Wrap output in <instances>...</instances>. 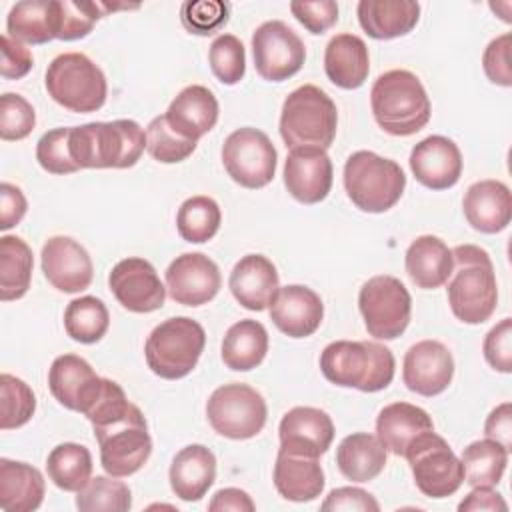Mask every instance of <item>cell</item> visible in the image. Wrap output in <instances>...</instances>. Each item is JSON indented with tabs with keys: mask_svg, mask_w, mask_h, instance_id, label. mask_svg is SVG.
<instances>
[{
	"mask_svg": "<svg viewBox=\"0 0 512 512\" xmlns=\"http://www.w3.org/2000/svg\"><path fill=\"white\" fill-rule=\"evenodd\" d=\"M450 252L452 272L446 280L450 310L464 324H482L498 304V284L490 254L474 244H460Z\"/></svg>",
	"mask_w": 512,
	"mask_h": 512,
	"instance_id": "1",
	"label": "cell"
},
{
	"mask_svg": "<svg viewBox=\"0 0 512 512\" xmlns=\"http://www.w3.org/2000/svg\"><path fill=\"white\" fill-rule=\"evenodd\" d=\"M70 156L82 168H130L144 148L146 132L136 120L88 122L70 128Z\"/></svg>",
	"mask_w": 512,
	"mask_h": 512,
	"instance_id": "2",
	"label": "cell"
},
{
	"mask_svg": "<svg viewBox=\"0 0 512 512\" xmlns=\"http://www.w3.org/2000/svg\"><path fill=\"white\" fill-rule=\"evenodd\" d=\"M370 106L376 124L392 136L420 132L432 114L430 98L420 78L402 68L388 70L374 80Z\"/></svg>",
	"mask_w": 512,
	"mask_h": 512,
	"instance_id": "3",
	"label": "cell"
},
{
	"mask_svg": "<svg viewBox=\"0 0 512 512\" xmlns=\"http://www.w3.org/2000/svg\"><path fill=\"white\" fill-rule=\"evenodd\" d=\"M394 368L392 350L374 340H336L320 354V370L328 382L360 392L384 390Z\"/></svg>",
	"mask_w": 512,
	"mask_h": 512,
	"instance_id": "4",
	"label": "cell"
},
{
	"mask_svg": "<svg viewBox=\"0 0 512 512\" xmlns=\"http://www.w3.org/2000/svg\"><path fill=\"white\" fill-rule=\"evenodd\" d=\"M338 110L332 98L314 84L292 90L280 112V136L292 148H330L336 138Z\"/></svg>",
	"mask_w": 512,
	"mask_h": 512,
	"instance_id": "5",
	"label": "cell"
},
{
	"mask_svg": "<svg viewBox=\"0 0 512 512\" xmlns=\"http://www.w3.org/2000/svg\"><path fill=\"white\" fill-rule=\"evenodd\" d=\"M344 188L356 208L380 214L402 198L406 176L394 160L370 150H358L344 164Z\"/></svg>",
	"mask_w": 512,
	"mask_h": 512,
	"instance_id": "6",
	"label": "cell"
},
{
	"mask_svg": "<svg viewBox=\"0 0 512 512\" xmlns=\"http://www.w3.org/2000/svg\"><path fill=\"white\" fill-rule=\"evenodd\" d=\"M92 428L100 446V464L110 476L126 478L138 472L152 454L146 418L132 402L124 412Z\"/></svg>",
	"mask_w": 512,
	"mask_h": 512,
	"instance_id": "7",
	"label": "cell"
},
{
	"mask_svg": "<svg viewBox=\"0 0 512 512\" xmlns=\"http://www.w3.org/2000/svg\"><path fill=\"white\" fill-rule=\"evenodd\" d=\"M44 84L56 104L78 114L100 110L108 94L104 72L82 52L58 54L46 68Z\"/></svg>",
	"mask_w": 512,
	"mask_h": 512,
	"instance_id": "8",
	"label": "cell"
},
{
	"mask_svg": "<svg viewBox=\"0 0 512 512\" xmlns=\"http://www.w3.org/2000/svg\"><path fill=\"white\" fill-rule=\"evenodd\" d=\"M204 346V328L188 316H176L160 322L150 332L144 344V356L148 368L156 376L178 380L196 368Z\"/></svg>",
	"mask_w": 512,
	"mask_h": 512,
	"instance_id": "9",
	"label": "cell"
},
{
	"mask_svg": "<svg viewBox=\"0 0 512 512\" xmlns=\"http://www.w3.org/2000/svg\"><path fill=\"white\" fill-rule=\"evenodd\" d=\"M214 432L230 440H248L262 432L268 416L266 400L248 384L232 382L216 388L206 402Z\"/></svg>",
	"mask_w": 512,
	"mask_h": 512,
	"instance_id": "10",
	"label": "cell"
},
{
	"mask_svg": "<svg viewBox=\"0 0 512 512\" xmlns=\"http://www.w3.org/2000/svg\"><path fill=\"white\" fill-rule=\"evenodd\" d=\"M418 490L428 498L452 496L464 482L460 458L434 430L420 434L404 452Z\"/></svg>",
	"mask_w": 512,
	"mask_h": 512,
	"instance_id": "11",
	"label": "cell"
},
{
	"mask_svg": "<svg viewBox=\"0 0 512 512\" xmlns=\"http://www.w3.org/2000/svg\"><path fill=\"white\" fill-rule=\"evenodd\" d=\"M358 308L370 336L394 340L402 336L410 324L412 298L398 278L380 274L360 288Z\"/></svg>",
	"mask_w": 512,
	"mask_h": 512,
	"instance_id": "12",
	"label": "cell"
},
{
	"mask_svg": "<svg viewBox=\"0 0 512 512\" xmlns=\"http://www.w3.org/2000/svg\"><path fill=\"white\" fill-rule=\"evenodd\" d=\"M222 164L236 184L258 190L272 182L278 154L272 140L262 130L244 126L224 140Z\"/></svg>",
	"mask_w": 512,
	"mask_h": 512,
	"instance_id": "13",
	"label": "cell"
},
{
	"mask_svg": "<svg viewBox=\"0 0 512 512\" xmlns=\"http://www.w3.org/2000/svg\"><path fill=\"white\" fill-rule=\"evenodd\" d=\"M256 72L268 82H282L300 72L306 60L302 38L282 20H268L252 34Z\"/></svg>",
	"mask_w": 512,
	"mask_h": 512,
	"instance_id": "14",
	"label": "cell"
},
{
	"mask_svg": "<svg viewBox=\"0 0 512 512\" xmlns=\"http://www.w3.org/2000/svg\"><path fill=\"white\" fill-rule=\"evenodd\" d=\"M108 286L122 308L136 314H148L164 306L166 286L154 266L138 256L120 260L108 276Z\"/></svg>",
	"mask_w": 512,
	"mask_h": 512,
	"instance_id": "15",
	"label": "cell"
},
{
	"mask_svg": "<svg viewBox=\"0 0 512 512\" xmlns=\"http://www.w3.org/2000/svg\"><path fill=\"white\" fill-rule=\"evenodd\" d=\"M222 278L214 260L202 252L176 256L166 270V292L182 306L208 304L220 290Z\"/></svg>",
	"mask_w": 512,
	"mask_h": 512,
	"instance_id": "16",
	"label": "cell"
},
{
	"mask_svg": "<svg viewBox=\"0 0 512 512\" xmlns=\"http://www.w3.org/2000/svg\"><path fill=\"white\" fill-rule=\"evenodd\" d=\"M454 376V358L438 340H420L408 348L402 362V380L420 396L442 394Z\"/></svg>",
	"mask_w": 512,
	"mask_h": 512,
	"instance_id": "17",
	"label": "cell"
},
{
	"mask_svg": "<svg viewBox=\"0 0 512 512\" xmlns=\"http://www.w3.org/2000/svg\"><path fill=\"white\" fill-rule=\"evenodd\" d=\"M42 272L60 292L76 294L90 286L94 266L88 250L70 236H52L42 246Z\"/></svg>",
	"mask_w": 512,
	"mask_h": 512,
	"instance_id": "18",
	"label": "cell"
},
{
	"mask_svg": "<svg viewBox=\"0 0 512 512\" xmlns=\"http://www.w3.org/2000/svg\"><path fill=\"white\" fill-rule=\"evenodd\" d=\"M280 450L286 454L320 458L334 440L332 418L314 406H294L278 426Z\"/></svg>",
	"mask_w": 512,
	"mask_h": 512,
	"instance_id": "19",
	"label": "cell"
},
{
	"mask_svg": "<svg viewBox=\"0 0 512 512\" xmlns=\"http://www.w3.org/2000/svg\"><path fill=\"white\" fill-rule=\"evenodd\" d=\"M332 160L322 148H292L284 162V186L302 204L322 202L332 188Z\"/></svg>",
	"mask_w": 512,
	"mask_h": 512,
	"instance_id": "20",
	"label": "cell"
},
{
	"mask_svg": "<svg viewBox=\"0 0 512 512\" xmlns=\"http://www.w3.org/2000/svg\"><path fill=\"white\" fill-rule=\"evenodd\" d=\"M102 380L92 366L76 354H62L54 358L48 370V388L52 396L68 410L82 412L94 404L102 390Z\"/></svg>",
	"mask_w": 512,
	"mask_h": 512,
	"instance_id": "21",
	"label": "cell"
},
{
	"mask_svg": "<svg viewBox=\"0 0 512 512\" xmlns=\"http://www.w3.org/2000/svg\"><path fill=\"white\" fill-rule=\"evenodd\" d=\"M414 178L430 190L452 188L462 174V154L454 140L434 134L420 140L410 152Z\"/></svg>",
	"mask_w": 512,
	"mask_h": 512,
	"instance_id": "22",
	"label": "cell"
},
{
	"mask_svg": "<svg viewBox=\"0 0 512 512\" xmlns=\"http://www.w3.org/2000/svg\"><path fill=\"white\" fill-rule=\"evenodd\" d=\"M324 318V304L320 296L302 284H288L278 288L270 304V320L290 338L312 336Z\"/></svg>",
	"mask_w": 512,
	"mask_h": 512,
	"instance_id": "23",
	"label": "cell"
},
{
	"mask_svg": "<svg viewBox=\"0 0 512 512\" xmlns=\"http://www.w3.org/2000/svg\"><path fill=\"white\" fill-rule=\"evenodd\" d=\"M228 286L238 304L246 310L262 312L270 308L280 282L276 266L266 256L246 254L234 264Z\"/></svg>",
	"mask_w": 512,
	"mask_h": 512,
	"instance_id": "24",
	"label": "cell"
},
{
	"mask_svg": "<svg viewBox=\"0 0 512 512\" xmlns=\"http://www.w3.org/2000/svg\"><path fill=\"white\" fill-rule=\"evenodd\" d=\"M462 210L468 224L482 234L502 232L512 218V194L500 180H480L468 186Z\"/></svg>",
	"mask_w": 512,
	"mask_h": 512,
	"instance_id": "25",
	"label": "cell"
},
{
	"mask_svg": "<svg viewBox=\"0 0 512 512\" xmlns=\"http://www.w3.org/2000/svg\"><path fill=\"white\" fill-rule=\"evenodd\" d=\"M164 116L178 134L198 142L218 122V100L210 88L192 84L178 92Z\"/></svg>",
	"mask_w": 512,
	"mask_h": 512,
	"instance_id": "26",
	"label": "cell"
},
{
	"mask_svg": "<svg viewBox=\"0 0 512 512\" xmlns=\"http://www.w3.org/2000/svg\"><path fill=\"white\" fill-rule=\"evenodd\" d=\"M170 488L184 502L200 500L216 480V456L202 444L184 446L170 464Z\"/></svg>",
	"mask_w": 512,
	"mask_h": 512,
	"instance_id": "27",
	"label": "cell"
},
{
	"mask_svg": "<svg viewBox=\"0 0 512 512\" xmlns=\"http://www.w3.org/2000/svg\"><path fill=\"white\" fill-rule=\"evenodd\" d=\"M358 22L374 40H392L414 30L420 18V4L414 0H360Z\"/></svg>",
	"mask_w": 512,
	"mask_h": 512,
	"instance_id": "28",
	"label": "cell"
},
{
	"mask_svg": "<svg viewBox=\"0 0 512 512\" xmlns=\"http://www.w3.org/2000/svg\"><path fill=\"white\" fill-rule=\"evenodd\" d=\"M324 70L334 86L344 90L360 88L370 72L366 42L356 34H336L326 44Z\"/></svg>",
	"mask_w": 512,
	"mask_h": 512,
	"instance_id": "29",
	"label": "cell"
},
{
	"mask_svg": "<svg viewBox=\"0 0 512 512\" xmlns=\"http://www.w3.org/2000/svg\"><path fill=\"white\" fill-rule=\"evenodd\" d=\"M434 430L432 418L420 406L408 402H392L384 406L376 418V436L386 452L404 456L406 448L424 432Z\"/></svg>",
	"mask_w": 512,
	"mask_h": 512,
	"instance_id": "30",
	"label": "cell"
},
{
	"mask_svg": "<svg viewBox=\"0 0 512 512\" xmlns=\"http://www.w3.org/2000/svg\"><path fill=\"white\" fill-rule=\"evenodd\" d=\"M274 486L278 494L290 502H310L324 490V470L318 458L278 452Z\"/></svg>",
	"mask_w": 512,
	"mask_h": 512,
	"instance_id": "31",
	"label": "cell"
},
{
	"mask_svg": "<svg viewBox=\"0 0 512 512\" xmlns=\"http://www.w3.org/2000/svg\"><path fill=\"white\" fill-rule=\"evenodd\" d=\"M44 476L26 462L0 458V506L6 512H32L44 500Z\"/></svg>",
	"mask_w": 512,
	"mask_h": 512,
	"instance_id": "32",
	"label": "cell"
},
{
	"mask_svg": "<svg viewBox=\"0 0 512 512\" xmlns=\"http://www.w3.org/2000/svg\"><path fill=\"white\" fill-rule=\"evenodd\" d=\"M404 264L410 280L418 288L434 290L446 284L452 272V252L438 236L424 234L408 246Z\"/></svg>",
	"mask_w": 512,
	"mask_h": 512,
	"instance_id": "33",
	"label": "cell"
},
{
	"mask_svg": "<svg viewBox=\"0 0 512 512\" xmlns=\"http://www.w3.org/2000/svg\"><path fill=\"white\" fill-rule=\"evenodd\" d=\"M336 464L342 476L352 482H370L386 466V448L378 436L354 432L336 448Z\"/></svg>",
	"mask_w": 512,
	"mask_h": 512,
	"instance_id": "34",
	"label": "cell"
},
{
	"mask_svg": "<svg viewBox=\"0 0 512 512\" xmlns=\"http://www.w3.org/2000/svg\"><path fill=\"white\" fill-rule=\"evenodd\" d=\"M268 352V332L258 320L232 324L222 340V360L230 370L248 372L262 364Z\"/></svg>",
	"mask_w": 512,
	"mask_h": 512,
	"instance_id": "35",
	"label": "cell"
},
{
	"mask_svg": "<svg viewBox=\"0 0 512 512\" xmlns=\"http://www.w3.org/2000/svg\"><path fill=\"white\" fill-rule=\"evenodd\" d=\"M32 250L18 236L0 238V300L10 302L22 298L32 280Z\"/></svg>",
	"mask_w": 512,
	"mask_h": 512,
	"instance_id": "36",
	"label": "cell"
},
{
	"mask_svg": "<svg viewBox=\"0 0 512 512\" xmlns=\"http://www.w3.org/2000/svg\"><path fill=\"white\" fill-rule=\"evenodd\" d=\"M462 468H464V482L472 488H494L506 470L508 464V450L490 440H476L462 450Z\"/></svg>",
	"mask_w": 512,
	"mask_h": 512,
	"instance_id": "37",
	"label": "cell"
},
{
	"mask_svg": "<svg viewBox=\"0 0 512 512\" xmlns=\"http://www.w3.org/2000/svg\"><path fill=\"white\" fill-rule=\"evenodd\" d=\"M46 472L60 490L78 492L92 478V454L76 442L58 444L46 458Z\"/></svg>",
	"mask_w": 512,
	"mask_h": 512,
	"instance_id": "38",
	"label": "cell"
},
{
	"mask_svg": "<svg viewBox=\"0 0 512 512\" xmlns=\"http://www.w3.org/2000/svg\"><path fill=\"white\" fill-rule=\"evenodd\" d=\"M126 6H110L104 2H72V0H50L52 30L54 38L70 42L90 34L94 24L110 10Z\"/></svg>",
	"mask_w": 512,
	"mask_h": 512,
	"instance_id": "39",
	"label": "cell"
},
{
	"mask_svg": "<svg viewBox=\"0 0 512 512\" xmlns=\"http://www.w3.org/2000/svg\"><path fill=\"white\" fill-rule=\"evenodd\" d=\"M6 34L26 44H46L54 40L50 0H26L10 8Z\"/></svg>",
	"mask_w": 512,
	"mask_h": 512,
	"instance_id": "40",
	"label": "cell"
},
{
	"mask_svg": "<svg viewBox=\"0 0 512 512\" xmlns=\"http://www.w3.org/2000/svg\"><path fill=\"white\" fill-rule=\"evenodd\" d=\"M110 314L106 304L96 296H80L64 310V330L80 344H94L108 332Z\"/></svg>",
	"mask_w": 512,
	"mask_h": 512,
	"instance_id": "41",
	"label": "cell"
},
{
	"mask_svg": "<svg viewBox=\"0 0 512 512\" xmlns=\"http://www.w3.org/2000/svg\"><path fill=\"white\" fill-rule=\"evenodd\" d=\"M222 222L220 206L210 196H192L184 200L176 214V228L182 240L192 244L208 242L216 236Z\"/></svg>",
	"mask_w": 512,
	"mask_h": 512,
	"instance_id": "42",
	"label": "cell"
},
{
	"mask_svg": "<svg viewBox=\"0 0 512 512\" xmlns=\"http://www.w3.org/2000/svg\"><path fill=\"white\" fill-rule=\"evenodd\" d=\"M76 494V508L82 512H126L132 508V492L128 484L110 474L90 478Z\"/></svg>",
	"mask_w": 512,
	"mask_h": 512,
	"instance_id": "43",
	"label": "cell"
},
{
	"mask_svg": "<svg viewBox=\"0 0 512 512\" xmlns=\"http://www.w3.org/2000/svg\"><path fill=\"white\" fill-rule=\"evenodd\" d=\"M34 412L36 396L32 388L24 380L4 372L0 376V428H20L34 416Z\"/></svg>",
	"mask_w": 512,
	"mask_h": 512,
	"instance_id": "44",
	"label": "cell"
},
{
	"mask_svg": "<svg viewBox=\"0 0 512 512\" xmlns=\"http://www.w3.org/2000/svg\"><path fill=\"white\" fill-rule=\"evenodd\" d=\"M146 150L162 164H176L196 150V142L178 134L166 116H156L146 128Z\"/></svg>",
	"mask_w": 512,
	"mask_h": 512,
	"instance_id": "45",
	"label": "cell"
},
{
	"mask_svg": "<svg viewBox=\"0 0 512 512\" xmlns=\"http://www.w3.org/2000/svg\"><path fill=\"white\" fill-rule=\"evenodd\" d=\"M212 74L226 86L238 84L246 74L244 44L234 34H220L208 50Z\"/></svg>",
	"mask_w": 512,
	"mask_h": 512,
	"instance_id": "46",
	"label": "cell"
},
{
	"mask_svg": "<svg viewBox=\"0 0 512 512\" xmlns=\"http://www.w3.org/2000/svg\"><path fill=\"white\" fill-rule=\"evenodd\" d=\"M230 18V4L222 0H188L180 6V22L190 34L210 36Z\"/></svg>",
	"mask_w": 512,
	"mask_h": 512,
	"instance_id": "47",
	"label": "cell"
},
{
	"mask_svg": "<svg viewBox=\"0 0 512 512\" xmlns=\"http://www.w3.org/2000/svg\"><path fill=\"white\" fill-rule=\"evenodd\" d=\"M36 126L32 104L14 92L0 96V138L6 142L24 140Z\"/></svg>",
	"mask_w": 512,
	"mask_h": 512,
	"instance_id": "48",
	"label": "cell"
},
{
	"mask_svg": "<svg viewBox=\"0 0 512 512\" xmlns=\"http://www.w3.org/2000/svg\"><path fill=\"white\" fill-rule=\"evenodd\" d=\"M70 128H54L40 136L36 144V160L50 174H72L80 168L70 156Z\"/></svg>",
	"mask_w": 512,
	"mask_h": 512,
	"instance_id": "49",
	"label": "cell"
},
{
	"mask_svg": "<svg viewBox=\"0 0 512 512\" xmlns=\"http://www.w3.org/2000/svg\"><path fill=\"white\" fill-rule=\"evenodd\" d=\"M510 50H512V34L506 32L494 38L482 56V68L490 82L498 86H512V64H510Z\"/></svg>",
	"mask_w": 512,
	"mask_h": 512,
	"instance_id": "50",
	"label": "cell"
},
{
	"mask_svg": "<svg viewBox=\"0 0 512 512\" xmlns=\"http://www.w3.org/2000/svg\"><path fill=\"white\" fill-rule=\"evenodd\" d=\"M482 352L486 362L498 372H512V320H500L484 338Z\"/></svg>",
	"mask_w": 512,
	"mask_h": 512,
	"instance_id": "51",
	"label": "cell"
},
{
	"mask_svg": "<svg viewBox=\"0 0 512 512\" xmlns=\"http://www.w3.org/2000/svg\"><path fill=\"white\" fill-rule=\"evenodd\" d=\"M290 12L310 34H324L338 22V4L334 0L292 2Z\"/></svg>",
	"mask_w": 512,
	"mask_h": 512,
	"instance_id": "52",
	"label": "cell"
},
{
	"mask_svg": "<svg viewBox=\"0 0 512 512\" xmlns=\"http://www.w3.org/2000/svg\"><path fill=\"white\" fill-rule=\"evenodd\" d=\"M0 74L8 80H20L24 78L34 64L32 52L18 40H14L8 34H2L0 38Z\"/></svg>",
	"mask_w": 512,
	"mask_h": 512,
	"instance_id": "53",
	"label": "cell"
},
{
	"mask_svg": "<svg viewBox=\"0 0 512 512\" xmlns=\"http://www.w3.org/2000/svg\"><path fill=\"white\" fill-rule=\"evenodd\" d=\"M322 510H360V512H378L380 504L372 494L356 486H342L334 488L326 500L322 502Z\"/></svg>",
	"mask_w": 512,
	"mask_h": 512,
	"instance_id": "54",
	"label": "cell"
},
{
	"mask_svg": "<svg viewBox=\"0 0 512 512\" xmlns=\"http://www.w3.org/2000/svg\"><path fill=\"white\" fill-rule=\"evenodd\" d=\"M28 202L22 190L10 182H2L0 186V228L8 230L16 226L26 214Z\"/></svg>",
	"mask_w": 512,
	"mask_h": 512,
	"instance_id": "55",
	"label": "cell"
},
{
	"mask_svg": "<svg viewBox=\"0 0 512 512\" xmlns=\"http://www.w3.org/2000/svg\"><path fill=\"white\" fill-rule=\"evenodd\" d=\"M484 434L486 438L502 444L508 452L512 450V406L510 402H504L496 406L486 422H484Z\"/></svg>",
	"mask_w": 512,
	"mask_h": 512,
	"instance_id": "56",
	"label": "cell"
},
{
	"mask_svg": "<svg viewBox=\"0 0 512 512\" xmlns=\"http://www.w3.org/2000/svg\"><path fill=\"white\" fill-rule=\"evenodd\" d=\"M458 510L460 512H478V510H488V512H506L508 510V504L504 502V498L492 490V488H472V492L466 494V498L458 504Z\"/></svg>",
	"mask_w": 512,
	"mask_h": 512,
	"instance_id": "57",
	"label": "cell"
},
{
	"mask_svg": "<svg viewBox=\"0 0 512 512\" xmlns=\"http://www.w3.org/2000/svg\"><path fill=\"white\" fill-rule=\"evenodd\" d=\"M254 508L256 506H254L252 498L248 496V492H244L240 488H222L212 496V500L208 504L210 512H226V510L252 512Z\"/></svg>",
	"mask_w": 512,
	"mask_h": 512,
	"instance_id": "58",
	"label": "cell"
}]
</instances>
